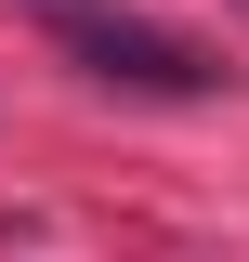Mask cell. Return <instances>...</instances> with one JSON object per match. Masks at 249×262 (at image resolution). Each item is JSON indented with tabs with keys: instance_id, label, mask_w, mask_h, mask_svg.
I'll return each mask as SVG.
<instances>
[{
	"instance_id": "1",
	"label": "cell",
	"mask_w": 249,
	"mask_h": 262,
	"mask_svg": "<svg viewBox=\"0 0 249 262\" xmlns=\"http://www.w3.org/2000/svg\"><path fill=\"white\" fill-rule=\"evenodd\" d=\"M53 39L92 66L105 92H157V105H210V92H223V66L197 53V39L144 27V13H105V0H53Z\"/></svg>"
}]
</instances>
